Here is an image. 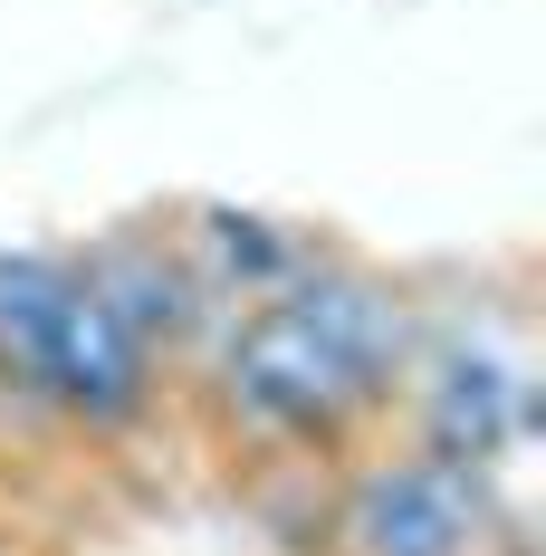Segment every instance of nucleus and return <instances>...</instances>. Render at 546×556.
<instances>
[{"label":"nucleus","mask_w":546,"mask_h":556,"mask_svg":"<svg viewBox=\"0 0 546 556\" xmlns=\"http://www.w3.org/2000/svg\"><path fill=\"white\" fill-rule=\"evenodd\" d=\"M403 393H412V432H422V451L470 460V470H498L508 451L528 442V422H537L528 365L498 355V345H470V336H432Z\"/></svg>","instance_id":"obj_5"},{"label":"nucleus","mask_w":546,"mask_h":556,"mask_svg":"<svg viewBox=\"0 0 546 556\" xmlns=\"http://www.w3.org/2000/svg\"><path fill=\"white\" fill-rule=\"evenodd\" d=\"M498 528V470L441 460V451H374L345 500H335V547L345 556H470Z\"/></svg>","instance_id":"obj_2"},{"label":"nucleus","mask_w":546,"mask_h":556,"mask_svg":"<svg viewBox=\"0 0 546 556\" xmlns=\"http://www.w3.org/2000/svg\"><path fill=\"white\" fill-rule=\"evenodd\" d=\"M154 393H164V365L135 345V336L115 327L106 307L77 288L67 298V317H58V355H49V384H39V403H49V422H67V432H135L144 413H154Z\"/></svg>","instance_id":"obj_6"},{"label":"nucleus","mask_w":546,"mask_h":556,"mask_svg":"<svg viewBox=\"0 0 546 556\" xmlns=\"http://www.w3.org/2000/svg\"><path fill=\"white\" fill-rule=\"evenodd\" d=\"M67 298H77V269H67V250H0V403H20V413H39L49 422V355H58V317H67Z\"/></svg>","instance_id":"obj_8"},{"label":"nucleus","mask_w":546,"mask_h":556,"mask_svg":"<svg viewBox=\"0 0 546 556\" xmlns=\"http://www.w3.org/2000/svg\"><path fill=\"white\" fill-rule=\"evenodd\" d=\"M470 556H528V538H518V528H498L490 547H470Z\"/></svg>","instance_id":"obj_9"},{"label":"nucleus","mask_w":546,"mask_h":556,"mask_svg":"<svg viewBox=\"0 0 546 556\" xmlns=\"http://www.w3.org/2000/svg\"><path fill=\"white\" fill-rule=\"evenodd\" d=\"M173 250H182V269L202 278L212 307H269L278 288L307 269L317 240L269 222V212H240V202H192V212L173 222Z\"/></svg>","instance_id":"obj_7"},{"label":"nucleus","mask_w":546,"mask_h":556,"mask_svg":"<svg viewBox=\"0 0 546 556\" xmlns=\"http://www.w3.org/2000/svg\"><path fill=\"white\" fill-rule=\"evenodd\" d=\"M278 307L335 355V375L365 393V413H393V393L412 384V365H422V345H432L422 298H412L393 269L355 260V250H335V240L307 250V269L278 288Z\"/></svg>","instance_id":"obj_3"},{"label":"nucleus","mask_w":546,"mask_h":556,"mask_svg":"<svg viewBox=\"0 0 546 556\" xmlns=\"http://www.w3.org/2000/svg\"><path fill=\"white\" fill-rule=\"evenodd\" d=\"M0 556H10V547H0Z\"/></svg>","instance_id":"obj_10"},{"label":"nucleus","mask_w":546,"mask_h":556,"mask_svg":"<svg viewBox=\"0 0 546 556\" xmlns=\"http://www.w3.org/2000/svg\"><path fill=\"white\" fill-rule=\"evenodd\" d=\"M212 393L230 413V432H250L269 451H297V460H345L355 432L374 422L365 393L335 375V355L278 298L250 307V317H230V336L212 345Z\"/></svg>","instance_id":"obj_1"},{"label":"nucleus","mask_w":546,"mask_h":556,"mask_svg":"<svg viewBox=\"0 0 546 556\" xmlns=\"http://www.w3.org/2000/svg\"><path fill=\"white\" fill-rule=\"evenodd\" d=\"M67 269H77V288H87V298H97V307H106L154 365L192 355V345L212 355L220 336H230V317H250V307H212V298H202V278L182 269V250H173L164 222L87 230V240L67 250Z\"/></svg>","instance_id":"obj_4"}]
</instances>
